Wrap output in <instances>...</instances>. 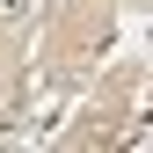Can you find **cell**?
Instances as JSON below:
<instances>
[{
	"label": "cell",
	"mask_w": 153,
	"mask_h": 153,
	"mask_svg": "<svg viewBox=\"0 0 153 153\" xmlns=\"http://www.w3.org/2000/svg\"><path fill=\"white\" fill-rule=\"evenodd\" d=\"M36 22V0H0V29H29Z\"/></svg>",
	"instance_id": "1"
}]
</instances>
